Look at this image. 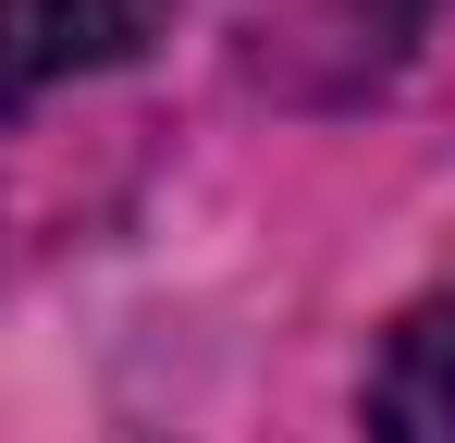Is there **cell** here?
Wrapping results in <instances>:
<instances>
[{
	"mask_svg": "<svg viewBox=\"0 0 455 443\" xmlns=\"http://www.w3.org/2000/svg\"><path fill=\"white\" fill-rule=\"evenodd\" d=\"M419 25H431V0H246V62H259V86H283L307 111H345V99L394 86Z\"/></svg>",
	"mask_w": 455,
	"mask_h": 443,
	"instance_id": "obj_1",
	"label": "cell"
},
{
	"mask_svg": "<svg viewBox=\"0 0 455 443\" xmlns=\"http://www.w3.org/2000/svg\"><path fill=\"white\" fill-rule=\"evenodd\" d=\"M160 25H172V0H0V124L136 62Z\"/></svg>",
	"mask_w": 455,
	"mask_h": 443,
	"instance_id": "obj_2",
	"label": "cell"
},
{
	"mask_svg": "<svg viewBox=\"0 0 455 443\" xmlns=\"http://www.w3.org/2000/svg\"><path fill=\"white\" fill-rule=\"evenodd\" d=\"M357 431L370 443H455V284L381 320L357 369Z\"/></svg>",
	"mask_w": 455,
	"mask_h": 443,
	"instance_id": "obj_3",
	"label": "cell"
}]
</instances>
